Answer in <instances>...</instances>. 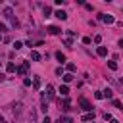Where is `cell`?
Returning a JSON list of instances; mask_svg holds the SVG:
<instances>
[{
    "mask_svg": "<svg viewBox=\"0 0 123 123\" xmlns=\"http://www.w3.org/2000/svg\"><path fill=\"white\" fill-rule=\"evenodd\" d=\"M96 54L104 58V56H108V48H106V46H98V50H96Z\"/></svg>",
    "mask_w": 123,
    "mask_h": 123,
    "instance_id": "7",
    "label": "cell"
},
{
    "mask_svg": "<svg viewBox=\"0 0 123 123\" xmlns=\"http://www.w3.org/2000/svg\"><path fill=\"white\" fill-rule=\"evenodd\" d=\"M4 79H6V75H4V73H0V81H4Z\"/></svg>",
    "mask_w": 123,
    "mask_h": 123,
    "instance_id": "31",
    "label": "cell"
},
{
    "mask_svg": "<svg viewBox=\"0 0 123 123\" xmlns=\"http://www.w3.org/2000/svg\"><path fill=\"white\" fill-rule=\"evenodd\" d=\"M94 42H96V44H100V42H102V37H100V35H96V37H94Z\"/></svg>",
    "mask_w": 123,
    "mask_h": 123,
    "instance_id": "24",
    "label": "cell"
},
{
    "mask_svg": "<svg viewBox=\"0 0 123 123\" xmlns=\"http://www.w3.org/2000/svg\"><path fill=\"white\" fill-rule=\"evenodd\" d=\"M50 12H52V10H50V8H48V6H46V8H44V15H46V17H48V15H50Z\"/></svg>",
    "mask_w": 123,
    "mask_h": 123,
    "instance_id": "27",
    "label": "cell"
},
{
    "mask_svg": "<svg viewBox=\"0 0 123 123\" xmlns=\"http://www.w3.org/2000/svg\"><path fill=\"white\" fill-rule=\"evenodd\" d=\"M73 81V75L71 73H63V83H71Z\"/></svg>",
    "mask_w": 123,
    "mask_h": 123,
    "instance_id": "13",
    "label": "cell"
},
{
    "mask_svg": "<svg viewBox=\"0 0 123 123\" xmlns=\"http://www.w3.org/2000/svg\"><path fill=\"white\" fill-rule=\"evenodd\" d=\"M0 40H2V37H0Z\"/></svg>",
    "mask_w": 123,
    "mask_h": 123,
    "instance_id": "34",
    "label": "cell"
},
{
    "mask_svg": "<svg viewBox=\"0 0 123 123\" xmlns=\"http://www.w3.org/2000/svg\"><path fill=\"white\" fill-rule=\"evenodd\" d=\"M6 29H8V27H6V25H4L2 21H0V31H6Z\"/></svg>",
    "mask_w": 123,
    "mask_h": 123,
    "instance_id": "30",
    "label": "cell"
},
{
    "mask_svg": "<svg viewBox=\"0 0 123 123\" xmlns=\"http://www.w3.org/2000/svg\"><path fill=\"white\" fill-rule=\"evenodd\" d=\"M48 33H50V35H60V33H62V29H60V27H56V25H50V27H48Z\"/></svg>",
    "mask_w": 123,
    "mask_h": 123,
    "instance_id": "5",
    "label": "cell"
},
{
    "mask_svg": "<svg viewBox=\"0 0 123 123\" xmlns=\"http://www.w3.org/2000/svg\"><path fill=\"white\" fill-rule=\"evenodd\" d=\"M63 44H65L67 48H73V46H71V44H73V42H71V38H65V40H63Z\"/></svg>",
    "mask_w": 123,
    "mask_h": 123,
    "instance_id": "21",
    "label": "cell"
},
{
    "mask_svg": "<svg viewBox=\"0 0 123 123\" xmlns=\"http://www.w3.org/2000/svg\"><path fill=\"white\" fill-rule=\"evenodd\" d=\"M56 17H58V19H62V21H63V19H67V13H65V12H63V10H58V12H56Z\"/></svg>",
    "mask_w": 123,
    "mask_h": 123,
    "instance_id": "8",
    "label": "cell"
},
{
    "mask_svg": "<svg viewBox=\"0 0 123 123\" xmlns=\"http://www.w3.org/2000/svg\"><path fill=\"white\" fill-rule=\"evenodd\" d=\"M62 121H63V123H73V119H71V117H63Z\"/></svg>",
    "mask_w": 123,
    "mask_h": 123,
    "instance_id": "28",
    "label": "cell"
},
{
    "mask_svg": "<svg viewBox=\"0 0 123 123\" xmlns=\"http://www.w3.org/2000/svg\"><path fill=\"white\" fill-rule=\"evenodd\" d=\"M6 69L12 73V71H17V67H15V63H12V62H8V65H6Z\"/></svg>",
    "mask_w": 123,
    "mask_h": 123,
    "instance_id": "12",
    "label": "cell"
},
{
    "mask_svg": "<svg viewBox=\"0 0 123 123\" xmlns=\"http://www.w3.org/2000/svg\"><path fill=\"white\" fill-rule=\"evenodd\" d=\"M31 58H33L35 62H38V60H40V54H38L37 50H33V52H31Z\"/></svg>",
    "mask_w": 123,
    "mask_h": 123,
    "instance_id": "14",
    "label": "cell"
},
{
    "mask_svg": "<svg viewBox=\"0 0 123 123\" xmlns=\"http://www.w3.org/2000/svg\"><path fill=\"white\" fill-rule=\"evenodd\" d=\"M110 123H119V121H117V119H113V117H111V119H110Z\"/></svg>",
    "mask_w": 123,
    "mask_h": 123,
    "instance_id": "32",
    "label": "cell"
},
{
    "mask_svg": "<svg viewBox=\"0 0 123 123\" xmlns=\"http://www.w3.org/2000/svg\"><path fill=\"white\" fill-rule=\"evenodd\" d=\"M42 123H52V121H50V117H48V115H46V117H44V119H42Z\"/></svg>",
    "mask_w": 123,
    "mask_h": 123,
    "instance_id": "29",
    "label": "cell"
},
{
    "mask_svg": "<svg viewBox=\"0 0 123 123\" xmlns=\"http://www.w3.org/2000/svg\"><path fill=\"white\" fill-rule=\"evenodd\" d=\"M29 117H31V121L35 123V121H37V111H35V110H31V113H29Z\"/></svg>",
    "mask_w": 123,
    "mask_h": 123,
    "instance_id": "19",
    "label": "cell"
},
{
    "mask_svg": "<svg viewBox=\"0 0 123 123\" xmlns=\"http://www.w3.org/2000/svg\"><path fill=\"white\" fill-rule=\"evenodd\" d=\"M79 104H81V108H83L85 111H92V106H90V102H88L86 98H81V100H79Z\"/></svg>",
    "mask_w": 123,
    "mask_h": 123,
    "instance_id": "2",
    "label": "cell"
},
{
    "mask_svg": "<svg viewBox=\"0 0 123 123\" xmlns=\"http://www.w3.org/2000/svg\"><path fill=\"white\" fill-rule=\"evenodd\" d=\"M94 98H98V100H100V98H104V94L98 90V92H94Z\"/></svg>",
    "mask_w": 123,
    "mask_h": 123,
    "instance_id": "26",
    "label": "cell"
},
{
    "mask_svg": "<svg viewBox=\"0 0 123 123\" xmlns=\"http://www.w3.org/2000/svg\"><path fill=\"white\" fill-rule=\"evenodd\" d=\"M108 67H110L111 71H115V69H117V63H115V62H108Z\"/></svg>",
    "mask_w": 123,
    "mask_h": 123,
    "instance_id": "18",
    "label": "cell"
},
{
    "mask_svg": "<svg viewBox=\"0 0 123 123\" xmlns=\"http://www.w3.org/2000/svg\"><path fill=\"white\" fill-rule=\"evenodd\" d=\"M0 65H2V62H0Z\"/></svg>",
    "mask_w": 123,
    "mask_h": 123,
    "instance_id": "35",
    "label": "cell"
},
{
    "mask_svg": "<svg viewBox=\"0 0 123 123\" xmlns=\"http://www.w3.org/2000/svg\"><path fill=\"white\" fill-rule=\"evenodd\" d=\"M113 106H115L117 110H123V106H121V102H119V100H113Z\"/></svg>",
    "mask_w": 123,
    "mask_h": 123,
    "instance_id": "23",
    "label": "cell"
},
{
    "mask_svg": "<svg viewBox=\"0 0 123 123\" xmlns=\"http://www.w3.org/2000/svg\"><path fill=\"white\" fill-rule=\"evenodd\" d=\"M4 17H6V19H10L13 27H17V25H19V23H17V19L13 17V12H12V8H6V10H4Z\"/></svg>",
    "mask_w": 123,
    "mask_h": 123,
    "instance_id": "1",
    "label": "cell"
},
{
    "mask_svg": "<svg viewBox=\"0 0 123 123\" xmlns=\"http://www.w3.org/2000/svg\"><path fill=\"white\" fill-rule=\"evenodd\" d=\"M56 58H58V62H60V63H65V56H63L62 52H56Z\"/></svg>",
    "mask_w": 123,
    "mask_h": 123,
    "instance_id": "11",
    "label": "cell"
},
{
    "mask_svg": "<svg viewBox=\"0 0 123 123\" xmlns=\"http://www.w3.org/2000/svg\"><path fill=\"white\" fill-rule=\"evenodd\" d=\"M60 92H62V96H67V94H69V88H67V85H62V86H60Z\"/></svg>",
    "mask_w": 123,
    "mask_h": 123,
    "instance_id": "9",
    "label": "cell"
},
{
    "mask_svg": "<svg viewBox=\"0 0 123 123\" xmlns=\"http://www.w3.org/2000/svg\"><path fill=\"white\" fill-rule=\"evenodd\" d=\"M56 75H62V77H63V69H62V67H56Z\"/></svg>",
    "mask_w": 123,
    "mask_h": 123,
    "instance_id": "25",
    "label": "cell"
},
{
    "mask_svg": "<svg viewBox=\"0 0 123 123\" xmlns=\"http://www.w3.org/2000/svg\"><path fill=\"white\" fill-rule=\"evenodd\" d=\"M27 69H29V62H23V63L17 67V75H25V73H27Z\"/></svg>",
    "mask_w": 123,
    "mask_h": 123,
    "instance_id": "3",
    "label": "cell"
},
{
    "mask_svg": "<svg viewBox=\"0 0 123 123\" xmlns=\"http://www.w3.org/2000/svg\"><path fill=\"white\" fill-rule=\"evenodd\" d=\"M102 94H104V98H113V92H111L110 88H108V90H104Z\"/></svg>",
    "mask_w": 123,
    "mask_h": 123,
    "instance_id": "17",
    "label": "cell"
},
{
    "mask_svg": "<svg viewBox=\"0 0 123 123\" xmlns=\"http://www.w3.org/2000/svg\"><path fill=\"white\" fill-rule=\"evenodd\" d=\"M33 86H35V88H40V79H38V77L33 79Z\"/></svg>",
    "mask_w": 123,
    "mask_h": 123,
    "instance_id": "16",
    "label": "cell"
},
{
    "mask_svg": "<svg viewBox=\"0 0 123 123\" xmlns=\"http://www.w3.org/2000/svg\"><path fill=\"white\" fill-rule=\"evenodd\" d=\"M119 46H121V48H123V38H121V40H119Z\"/></svg>",
    "mask_w": 123,
    "mask_h": 123,
    "instance_id": "33",
    "label": "cell"
},
{
    "mask_svg": "<svg viewBox=\"0 0 123 123\" xmlns=\"http://www.w3.org/2000/svg\"><path fill=\"white\" fill-rule=\"evenodd\" d=\"M13 48H15V50H19V48H23V42H19V40H15V42H13Z\"/></svg>",
    "mask_w": 123,
    "mask_h": 123,
    "instance_id": "20",
    "label": "cell"
},
{
    "mask_svg": "<svg viewBox=\"0 0 123 123\" xmlns=\"http://www.w3.org/2000/svg\"><path fill=\"white\" fill-rule=\"evenodd\" d=\"M46 96H48V98H50V100H52V98H54V88H52V86H50V85H48V86H46Z\"/></svg>",
    "mask_w": 123,
    "mask_h": 123,
    "instance_id": "10",
    "label": "cell"
},
{
    "mask_svg": "<svg viewBox=\"0 0 123 123\" xmlns=\"http://www.w3.org/2000/svg\"><path fill=\"white\" fill-rule=\"evenodd\" d=\"M90 119H94V111H90V113L83 115V121H90Z\"/></svg>",
    "mask_w": 123,
    "mask_h": 123,
    "instance_id": "15",
    "label": "cell"
},
{
    "mask_svg": "<svg viewBox=\"0 0 123 123\" xmlns=\"http://www.w3.org/2000/svg\"><path fill=\"white\" fill-rule=\"evenodd\" d=\"M98 17H100L104 23H113V21H115V19H113V15H108V13H100Z\"/></svg>",
    "mask_w": 123,
    "mask_h": 123,
    "instance_id": "4",
    "label": "cell"
},
{
    "mask_svg": "<svg viewBox=\"0 0 123 123\" xmlns=\"http://www.w3.org/2000/svg\"><path fill=\"white\" fill-rule=\"evenodd\" d=\"M67 71L73 73V71H75V63H67Z\"/></svg>",
    "mask_w": 123,
    "mask_h": 123,
    "instance_id": "22",
    "label": "cell"
},
{
    "mask_svg": "<svg viewBox=\"0 0 123 123\" xmlns=\"http://www.w3.org/2000/svg\"><path fill=\"white\" fill-rule=\"evenodd\" d=\"M21 108H23V104H21V102H17V104H13V108H12V111H13L15 115H19V113H21Z\"/></svg>",
    "mask_w": 123,
    "mask_h": 123,
    "instance_id": "6",
    "label": "cell"
}]
</instances>
